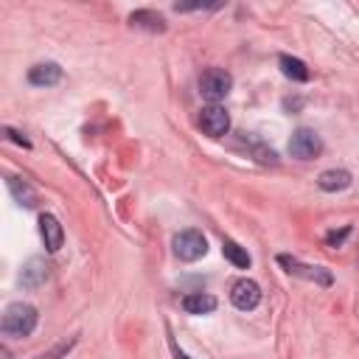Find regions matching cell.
Wrapping results in <instances>:
<instances>
[{
	"label": "cell",
	"mask_w": 359,
	"mask_h": 359,
	"mask_svg": "<svg viewBox=\"0 0 359 359\" xmlns=\"http://www.w3.org/2000/svg\"><path fill=\"white\" fill-rule=\"evenodd\" d=\"M233 87V76L222 67H210L199 76V93L208 98V101H222Z\"/></svg>",
	"instance_id": "2"
},
{
	"label": "cell",
	"mask_w": 359,
	"mask_h": 359,
	"mask_svg": "<svg viewBox=\"0 0 359 359\" xmlns=\"http://www.w3.org/2000/svg\"><path fill=\"white\" fill-rule=\"evenodd\" d=\"M278 65H280V70H283L286 79H292V81H309V67H306L300 59L283 53V56L278 59Z\"/></svg>",
	"instance_id": "14"
},
{
	"label": "cell",
	"mask_w": 359,
	"mask_h": 359,
	"mask_svg": "<svg viewBox=\"0 0 359 359\" xmlns=\"http://www.w3.org/2000/svg\"><path fill=\"white\" fill-rule=\"evenodd\" d=\"M36 309L31 303H11L3 314V337H11V339H20V337H28L34 328H36Z\"/></svg>",
	"instance_id": "1"
},
{
	"label": "cell",
	"mask_w": 359,
	"mask_h": 359,
	"mask_svg": "<svg viewBox=\"0 0 359 359\" xmlns=\"http://www.w3.org/2000/svg\"><path fill=\"white\" fill-rule=\"evenodd\" d=\"M171 348H174V356H177V359H188V356H185V353H182V351H180L174 342H171Z\"/></svg>",
	"instance_id": "18"
},
{
	"label": "cell",
	"mask_w": 359,
	"mask_h": 359,
	"mask_svg": "<svg viewBox=\"0 0 359 359\" xmlns=\"http://www.w3.org/2000/svg\"><path fill=\"white\" fill-rule=\"evenodd\" d=\"M8 188L14 191V196H17L22 205H34V194H31V188H28V185L20 188V180H17V177H8Z\"/></svg>",
	"instance_id": "16"
},
{
	"label": "cell",
	"mask_w": 359,
	"mask_h": 359,
	"mask_svg": "<svg viewBox=\"0 0 359 359\" xmlns=\"http://www.w3.org/2000/svg\"><path fill=\"white\" fill-rule=\"evenodd\" d=\"M3 132H6V137H8V140H14V143H20V146H28V140H25L20 132H14V129H3Z\"/></svg>",
	"instance_id": "17"
},
{
	"label": "cell",
	"mask_w": 359,
	"mask_h": 359,
	"mask_svg": "<svg viewBox=\"0 0 359 359\" xmlns=\"http://www.w3.org/2000/svg\"><path fill=\"white\" fill-rule=\"evenodd\" d=\"M171 247H174V255L180 261H196V258H202L208 252V241H205V236L199 230H182V233H177L174 241H171Z\"/></svg>",
	"instance_id": "3"
},
{
	"label": "cell",
	"mask_w": 359,
	"mask_h": 359,
	"mask_svg": "<svg viewBox=\"0 0 359 359\" xmlns=\"http://www.w3.org/2000/svg\"><path fill=\"white\" fill-rule=\"evenodd\" d=\"M59 79H62V67L56 62H42L28 70V81L36 87H53Z\"/></svg>",
	"instance_id": "9"
},
{
	"label": "cell",
	"mask_w": 359,
	"mask_h": 359,
	"mask_svg": "<svg viewBox=\"0 0 359 359\" xmlns=\"http://www.w3.org/2000/svg\"><path fill=\"white\" fill-rule=\"evenodd\" d=\"M129 25L135 28H146V31H165V20L157 14V11H149V8H140V11H132L129 14Z\"/></svg>",
	"instance_id": "13"
},
{
	"label": "cell",
	"mask_w": 359,
	"mask_h": 359,
	"mask_svg": "<svg viewBox=\"0 0 359 359\" xmlns=\"http://www.w3.org/2000/svg\"><path fill=\"white\" fill-rule=\"evenodd\" d=\"M289 151H292V157H297V160H314L320 151H323V140H320V135L314 132V129H297L294 135H292V140H289Z\"/></svg>",
	"instance_id": "4"
},
{
	"label": "cell",
	"mask_w": 359,
	"mask_h": 359,
	"mask_svg": "<svg viewBox=\"0 0 359 359\" xmlns=\"http://www.w3.org/2000/svg\"><path fill=\"white\" fill-rule=\"evenodd\" d=\"M317 185L323 191H328V194H337V191H345L351 185V174L345 168H328V171H323L317 177Z\"/></svg>",
	"instance_id": "10"
},
{
	"label": "cell",
	"mask_w": 359,
	"mask_h": 359,
	"mask_svg": "<svg viewBox=\"0 0 359 359\" xmlns=\"http://www.w3.org/2000/svg\"><path fill=\"white\" fill-rule=\"evenodd\" d=\"M199 129H202L205 135H210V137L227 135V129H230V115H227V109L219 107V104L205 107V109L199 112Z\"/></svg>",
	"instance_id": "5"
},
{
	"label": "cell",
	"mask_w": 359,
	"mask_h": 359,
	"mask_svg": "<svg viewBox=\"0 0 359 359\" xmlns=\"http://www.w3.org/2000/svg\"><path fill=\"white\" fill-rule=\"evenodd\" d=\"M230 300H233L236 309L250 311V309H255V306L261 303V286H258L255 280H250V278H241V280L233 283V289H230Z\"/></svg>",
	"instance_id": "6"
},
{
	"label": "cell",
	"mask_w": 359,
	"mask_h": 359,
	"mask_svg": "<svg viewBox=\"0 0 359 359\" xmlns=\"http://www.w3.org/2000/svg\"><path fill=\"white\" fill-rule=\"evenodd\" d=\"M182 309L188 314H210L216 309V297L205 294V292H191V294L182 297Z\"/></svg>",
	"instance_id": "12"
},
{
	"label": "cell",
	"mask_w": 359,
	"mask_h": 359,
	"mask_svg": "<svg viewBox=\"0 0 359 359\" xmlns=\"http://www.w3.org/2000/svg\"><path fill=\"white\" fill-rule=\"evenodd\" d=\"M39 236H42V241H45V247L50 252H56L62 247V241H65V230H62L59 219L50 216V213H42L39 216Z\"/></svg>",
	"instance_id": "7"
},
{
	"label": "cell",
	"mask_w": 359,
	"mask_h": 359,
	"mask_svg": "<svg viewBox=\"0 0 359 359\" xmlns=\"http://www.w3.org/2000/svg\"><path fill=\"white\" fill-rule=\"evenodd\" d=\"M278 261H280V264L286 266V272H292V275H303V278L317 280V283H323V286L331 283V275H328L323 266H306V264H300L297 258H289V255H280Z\"/></svg>",
	"instance_id": "8"
},
{
	"label": "cell",
	"mask_w": 359,
	"mask_h": 359,
	"mask_svg": "<svg viewBox=\"0 0 359 359\" xmlns=\"http://www.w3.org/2000/svg\"><path fill=\"white\" fill-rule=\"evenodd\" d=\"M48 278V264L42 258H31L25 266H22V275H20V283L25 289H36L39 283H45Z\"/></svg>",
	"instance_id": "11"
},
{
	"label": "cell",
	"mask_w": 359,
	"mask_h": 359,
	"mask_svg": "<svg viewBox=\"0 0 359 359\" xmlns=\"http://www.w3.org/2000/svg\"><path fill=\"white\" fill-rule=\"evenodd\" d=\"M222 252H224V258L233 264V266H238V269H247L250 266V255H247V250L241 247V244H236V241H222Z\"/></svg>",
	"instance_id": "15"
}]
</instances>
